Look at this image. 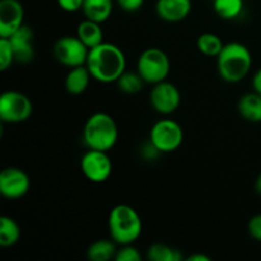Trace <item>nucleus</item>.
<instances>
[{
    "label": "nucleus",
    "mask_w": 261,
    "mask_h": 261,
    "mask_svg": "<svg viewBox=\"0 0 261 261\" xmlns=\"http://www.w3.org/2000/svg\"><path fill=\"white\" fill-rule=\"evenodd\" d=\"M116 242L114 240H97L87 250V257L91 261H109L115 259L117 252Z\"/></svg>",
    "instance_id": "obj_19"
},
{
    "label": "nucleus",
    "mask_w": 261,
    "mask_h": 261,
    "mask_svg": "<svg viewBox=\"0 0 261 261\" xmlns=\"http://www.w3.org/2000/svg\"><path fill=\"white\" fill-rule=\"evenodd\" d=\"M149 140L161 153H172L182 144L184 130L175 120L162 119L150 129Z\"/></svg>",
    "instance_id": "obj_7"
},
{
    "label": "nucleus",
    "mask_w": 261,
    "mask_h": 261,
    "mask_svg": "<svg viewBox=\"0 0 261 261\" xmlns=\"http://www.w3.org/2000/svg\"><path fill=\"white\" fill-rule=\"evenodd\" d=\"M116 2L122 10L133 13L137 12V10H139L142 8L145 0H116Z\"/></svg>",
    "instance_id": "obj_30"
},
{
    "label": "nucleus",
    "mask_w": 261,
    "mask_h": 261,
    "mask_svg": "<svg viewBox=\"0 0 261 261\" xmlns=\"http://www.w3.org/2000/svg\"><path fill=\"white\" fill-rule=\"evenodd\" d=\"M14 51L15 63L30 64L35 58V47H33V31L30 25L23 24L19 30L15 31L9 37Z\"/></svg>",
    "instance_id": "obj_13"
},
{
    "label": "nucleus",
    "mask_w": 261,
    "mask_h": 261,
    "mask_svg": "<svg viewBox=\"0 0 261 261\" xmlns=\"http://www.w3.org/2000/svg\"><path fill=\"white\" fill-rule=\"evenodd\" d=\"M53 53L61 65L75 68L86 65L89 48L79 40L78 36H64L56 41Z\"/></svg>",
    "instance_id": "obj_8"
},
{
    "label": "nucleus",
    "mask_w": 261,
    "mask_h": 261,
    "mask_svg": "<svg viewBox=\"0 0 261 261\" xmlns=\"http://www.w3.org/2000/svg\"><path fill=\"white\" fill-rule=\"evenodd\" d=\"M155 2H157V0H155Z\"/></svg>",
    "instance_id": "obj_34"
},
{
    "label": "nucleus",
    "mask_w": 261,
    "mask_h": 261,
    "mask_svg": "<svg viewBox=\"0 0 261 261\" xmlns=\"http://www.w3.org/2000/svg\"><path fill=\"white\" fill-rule=\"evenodd\" d=\"M20 227L13 218L7 216L0 217V246L12 247L19 241Z\"/></svg>",
    "instance_id": "obj_20"
},
{
    "label": "nucleus",
    "mask_w": 261,
    "mask_h": 261,
    "mask_svg": "<svg viewBox=\"0 0 261 261\" xmlns=\"http://www.w3.org/2000/svg\"><path fill=\"white\" fill-rule=\"evenodd\" d=\"M170 70V58L165 51L158 47L145 48L138 58L137 71L148 84H155L166 81Z\"/></svg>",
    "instance_id": "obj_5"
},
{
    "label": "nucleus",
    "mask_w": 261,
    "mask_h": 261,
    "mask_svg": "<svg viewBox=\"0 0 261 261\" xmlns=\"http://www.w3.org/2000/svg\"><path fill=\"white\" fill-rule=\"evenodd\" d=\"M247 231L252 239L261 242V214H256L250 219L247 224Z\"/></svg>",
    "instance_id": "obj_27"
},
{
    "label": "nucleus",
    "mask_w": 261,
    "mask_h": 261,
    "mask_svg": "<svg viewBox=\"0 0 261 261\" xmlns=\"http://www.w3.org/2000/svg\"><path fill=\"white\" fill-rule=\"evenodd\" d=\"M13 63H15V58L9 38L0 37V70H8Z\"/></svg>",
    "instance_id": "obj_25"
},
{
    "label": "nucleus",
    "mask_w": 261,
    "mask_h": 261,
    "mask_svg": "<svg viewBox=\"0 0 261 261\" xmlns=\"http://www.w3.org/2000/svg\"><path fill=\"white\" fill-rule=\"evenodd\" d=\"M107 223L110 236L120 246L134 244L143 232V222L139 213L126 204L114 206L110 212Z\"/></svg>",
    "instance_id": "obj_3"
},
{
    "label": "nucleus",
    "mask_w": 261,
    "mask_h": 261,
    "mask_svg": "<svg viewBox=\"0 0 261 261\" xmlns=\"http://www.w3.org/2000/svg\"><path fill=\"white\" fill-rule=\"evenodd\" d=\"M116 83L120 91L124 92V93L137 94L142 91L145 82L138 71L133 73V71L125 70L124 73H122V75L117 79Z\"/></svg>",
    "instance_id": "obj_24"
},
{
    "label": "nucleus",
    "mask_w": 261,
    "mask_h": 261,
    "mask_svg": "<svg viewBox=\"0 0 261 261\" xmlns=\"http://www.w3.org/2000/svg\"><path fill=\"white\" fill-rule=\"evenodd\" d=\"M86 66L94 81L105 84L116 83L126 70V58L119 46L102 42L89 50Z\"/></svg>",
    "instance_id": "obj_1"
},
{
    "label": "nucleus",
    "mask_w": 261,
    "mask_h": 261,
    "mask_svg": "<svg viewBox=\"0 0 261 261\" xmlns=\"http://www.w3.org/2000/svg\"><path fill=\"white\" fill-rule=\"evenodd\" d=\"M196 46L203 55L209 56V58H217L221 54L222 48L224 47V43L218 35L206 32L199 36Z\"/></svg>",
    "instance_id": "obj_23"
},
{
    "label": "nucleus",
    "mask_w": 261,
    "mask_h": 261,
    "mask_svg": "<svg viewBox=\"0 0 261 261\" xmlns=\"http://www.w3.org/2000/svg\"><path fill=\"white\" fill-rule=\"evenodd\" d=\"M76 36L89 50L103 42V31L101 23L89 19H84L83 22L79 23L76 28Z\"/></svg>",
    "instance_id": "obj_18"
},
{
    "label": "nucleus",
    "mask_w": 261,
    "mask_h": 261,
    "mask_svg": "<svg viewBox=\"0 0 261 261\" xmlns=\"http://www.w3.org/2000/svg\"><path fill=\"white\" fill-rule=\"evenodd\" d=\"M147 257L150 261H181L184 255L180 250L165 244H153L148 247Z\"/></svg>",
    "instance_id": "obj_21"
},
{
    "label": "nucleus",
    "mask_w": 261,
    "mask_h": 261,
    "mask_svg": "<svg viewBox=\"0 0 261 261\" xmlns=\"http://www.w3.org/2000/svg\"><path fill=\"white\" fill-rule=\"evenodd\" d=\"M149 102L153 110L161 115H171L180 107L181 93L177 87L167 81L153 84Z\"/></svg>",
    "instance_id": "obj_10"
},
{
    "label": "nucleus",
    "mask_w": 261,
    "mask_h": 261,
    "mask_svg": "<svg viewBox=\"0 0 261 261\" xmlns=\"http://www.w3.org/2000/svg\"><path fill=\"white\" fill-rule=\"evenodd\" d=\"M186 260L188 261H211V257L206 256V255H204V254H194V255H190L189 257H186Z\"/></svg>",
    "instance_id": "obj_32"
},
{
    "label": "nucleus",
    "mask_w": 261,
    "mask_h": 261,
    "mask_svg": "<svg viewBox=\"0 0 261 261\" xmlns=\"http://www.w3.org/2000/svg\"><path fill=\"white\" fill-rule=\"evenodd\" d=\"M119 129L114 117L106 112L91 115L83 127V140L88 149L109 152L116 145Z\"/></svg>",
    "instance_id": "obj_4"
},
{
    "label": "nucleus",
    "mask_w": 261,
    "mask_h": 261,
    "mask_svg": "<svg viewBox=\"0 0 261 261\" xmlns=\"http://www.w3.org/2000/svg\"><path fill=\"white\" fill-rule=\"evenodd\" d=\"M114 2L112 0H84L83 12L86 19L97 23H105L112 14Z\"/></svg>",
    "instance_id": "obj_17"
},
{
    "label": "nucleus",
    "mask_w": 261,
    "mask_h": 261,
    "mask_svg": "<svg viewBox=\"0 0 261 261\" xmlns=\"http://www.w3.org/2000/svg\"><path fill=\"white\" fill-rule=\"evenodd\" d=\"M255 191H256L259 195H261V173L257 176L256 181H255Z\"/></svg>",
    "instance_id": "obj_33"
},
{
    "label": "nucleus",
    "mask_w": 261,
    "mask_h": 261,
    "mask_svg": "<svg viewBox=\"0 0 261 261\" xmlns=\"http://www.w3.org/2000/svg\"><path fill=\"white\" fill-rule=\"evenodd\" d=\"M191 8V0H157L155 3L157 15L168 23H177L186 19Z\"/></svg>",
    "instance_id": "obj_14"
},
{
    "label": "nucleus",
    "mask_w": 261,
    "mask_h": 261,
    "mask_svg": "<svg viewBox=\"0 0 261 261\" xmlns=\"http://www.w3.org/2000/svg\"><path fill=\"white\" fill-rule=\"evenodd\" d=\"M30 176L17 167H7L0 172V194L9 200L20 199L30 191Z\"/></svg>",
    "instance_id": "obj_11"
},
{
    "label": "nucleus",
    "mask_w": 261,
    "mask_h": 261,
    "mask_svg": "<svg viewBox=\"0 0 261 261\" xmlns=\"http://www.w3.org/2000/svg\"><path fill=\"white\" fill-rule=\"evenodd\" d=\"M56 2L63 10L68 13H74L82 10L84 0H56Z\"/></svg>",
    "instance_id": "obj_29"
},
{
    "label": "nucleus",
    "mask_w": 261,
    "mask_h": 261,
    "mask_svg": "<svg viewBox=\"0 0 261 261\" xmlns=\"http://www.w3.org/2000/svg\"><path fill=\"white\" fill-rule=\"evenodd\" d=\"M33 105L24 93L5 91L0 96V120L7 124H20L32 116Z\"/></svg>",
    "instance_id": "obj_6"
},
{
    "label": "nucleus",
    "mask_w": 261,
    "mask_h": 261,
    "mask_svg": "<svg viewBox=\"0 0 261 261\" xmlns=\"http://www.w3.org/2000/svg\"><path fill=\"white\" fill-rule=\"evenodd\" d=\"M252 88L256 93L261 94V68L255 73L254 78H252Z\"/></svg>",
    "instance_id": "obj_31"
},
{
    "label": "nucleus",
    "mask_w": 261,
    "mask_h": 261,
    "mask_svg": "<svg viewBox=\"0 0 261 261\" xmlns=\"http://www.w3.org/2000/svg\"><path fill=\"white\" fill-rule=\"evenodd\" d=\"M24 24V8L19 0H0V37L9 38Z\"/></svg>",
    "instance_id": "obj_12"
},
{
    "label": "nucleus",
    "mask_w": 261,
    "mask_h": 261,
    "mask_svg": "<svg viewBox=\"0 0 261 261\" xmlns=\"http://www.w3.org/2000/svg\"><path fill=\"white\" fill-rule=\"evenodd\" d=\"M239 114L244 120L249 122H261V94L250 92L244 94L237 103Z\"/></svg>",
    "instance_id": "obj_16"
},
{
    "label": "nucleus",
    "mask_w": 261,
    "mask_h": 261,
    "mask_svg": "<svg viewBox=\"0 0 261 261\" xmlns=\"http://www.w3.org/2000/svg\"><path fill=\"white\" fill-rule=\"evenodd\" d=\"M92 75L86 65L70 68L65 78V89L73 96H79L87 91L91 82Z\"/></svg>",
    "instance_id": "obj_15"
},
{
    "label": "nucleus",
    "mask_w": 261,
    "mask_h": 261,
    "mask_svg": "<svg viewBox=\"0 0 261 261\" xmlns=\"http://www.w3.org/2000/svg\"><path fill=\"white\" fill-rule=\"evenodd\" d=\"M140 154H142V157L144 158L145 161H153L155 160V158L160 157V154H162V153H161L160 150L155 148V145L149 140V142L145 143V144L143 145V148L140 149Z\"/></svg>",
    "instance_id": "obj_28"
},
{
    "label": "nucleus",
    "mask_w": 261,
    "mask_h": 261,
    "mask_svg": "<svg viewBox=\"0 0 261 261\" xmlns=\"http://www.w3.org/2000/svg\"><path fill=\"white\" fill-rule=\"evenodd\" d=\"M252 66V55L249 48L240 42L224 43L221 54L217 56L218 74L227 83L244 81Z\"/></svg>",
    "instance_id": "obj_2"
},
{
    "label": "nucleus",
    "mask_w": 261,
    "mask_h": 261,
    "mask_svg": "<svg viewBox=\"0 0 261 261\" xmlns=\"http://www.w3.org/2000/svg\"><path fill=\"white\" fill-rule=\"evenodd\" d=\"M81 170L84 177L93 184H102L112 175V161L107 152L88 149L81 160Z\"/></svg>",
    "instance_id": "obj_9"
},
{
    "label": "nucleus",
    "mask_w": 261,
    "mask_h": 261,
    "mask_svg": "<svg viewBox=\"0 0 261 261\" xmlns=\"http://www.w3.org/2000/svg\"><path fill=\"white\" fill-rule=\"evenodd\" d=\"M115 260L116 261H140L142 260V255H140L139 250L137 247L130 245H121L120 249H117L116 255H115Z\"/></svg>",
    "instance_id": "obj_26"
},
{
    "label": "nucleus",
    "mask_w": 261,
    "mask_h": 261,
    "mask_svg": "<svg viewBox=\"0 0 261 261\" xmlns=\"http://www.w3.org/2000/svg\"><path fill=\"white\" fill-rule=\"evenodd\" d=\"M213 9L222 19L233 20L244 10V0H213Z\"/></svg>",
    "instance_id": "obj_22"
}]
</instances>
